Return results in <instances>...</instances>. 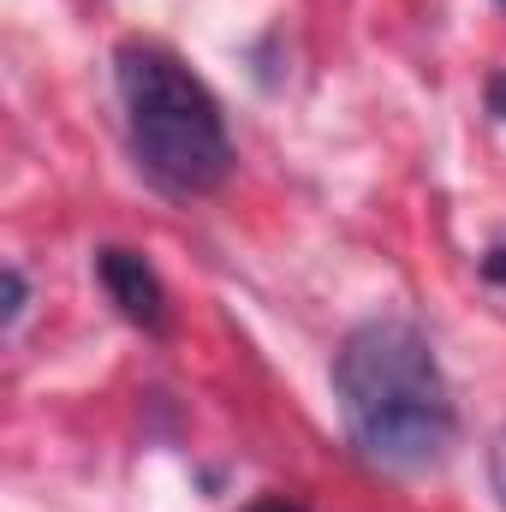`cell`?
Masks as SVG:
<instances>
[{
	"label": "cell",
	"instance_id": "obj_1",
	"mask_svg": "<svg viewBox=\"0 0 506 512\" xmlns=\"http://www.w3.org/2000/svg\"><path fill=\"white\" fill-rule=\"evenodd\" d=\"M334 393L352 429V447L381 471H429L453 447V393L447 376L405 316H370L346 334L334 358Z\"/></svg>",
	"mask_w": 506,
	"mask_h": 512
},
{
	"label": "cell",
	"instance_id": "obj_2",
	"mask_svg": "<svg viewBox=\"0 0 506 512\" xmlns=\"http://www.w3.org/2000/svg\"><path fill=\"white\" fill-rule=\"evenodd\" d=\"M131 149L143 173L179 197H209L233 173V143L209 84L161 42H120L114 54Z\"/></svg>",
	"mask_w": 506,
	"mask_h": 512
},
{
	"label": "cell",
	"instance_id": "obj_3",
	"mask_svg": "<svg viewBox=\"0 0 506 512\" xmlns=\"http://www.w3.org/2000/svg\"><path fill=\"white\" fill-rule=\"evenodd\" d=\"M96 274H102V286H108V298L120 304V316H126V322L149 328V334H161V328H167V292H161V274H155L137 251L108 245V251L96 256Z\"/></svg>",
	"mask_w": 506,
	"mask_h": 512
},
{
	"label": "cell",
	"instance_id": "obj_4",
	"mask_svg": "<svg viewBox=\"0 0 506 512\" xmlns=\"http://www.w3.org/2000/svg\"><path fill=\"white\" fill-rule=\"evenodd\" d=\"M24 274L18 268H6V328H18V316H24Z\"/></svg>",
	"mask_w": 506,
	"mask_h": 512
},
{
	"label": "cell",
	"instance_id": "obj_5",
	"mask_svg": "<svg viewBox=\"0 0 506 512\" xmlns=\"http://www.w3.org/2000/svg\"><path fill=\"white\" fill-rule=\"evenodd\" d=\"M489 477H495V495H501V507H506V429L495 435V447H489Z\"/></svg>",
	"mask_w": 506,
	"mask_h": 512
},
{
	"label": "cell",
	"instance_id": "obj_6",
	"mask_svg": "<svg viewBox=\"0 0 506 512\" xmlns=\"http://www.w3.org/2000/svg\"><path fill=\"white\" fill-rule=\"evenodd\" d=\"M483 274H489L495 286H506V245H495V251L483 256Z\"/></svg>",
	"mask_w": 506,
	"mask_h": 512
},
{
	"label": "cell",
	"instance_id": "obj_7",
	"mask_svg": "<svg viewBox=\"0 0 506 512\" xmlns=\"http://www.w3.org/2000/svg\"><path fill=\"white\" fill-rule=\"evenodd\" d=\"M489 108H495V114L506 120V72L495 78V84H489Z\"/></svg>",
	"mask_w": 506,
	"mask_h": 512
},
{
	"label": "cell",
	"instance_id": "obj_8",
	"mask_svg": "<svg viewBox=\"0 0 506 512\" xmlns=\"http://www.w3.org/2000/svg\"><path fill=\"white\" fill-rule=\"evenodd\" d=\"M251 512H304V507H298V501H256Z\"/></svg>",
	"mask_w": 506,
	"mask_h": 512
},
{
	"label": "cell",
	"instance_id": "obj_9",
	"mask_svg": "<svg viewBox=\"0 0 506 512\" xmlns=\"http://www.w3.org/2000/svg\"><path fill=\"white\" fill-rule=\"evenodd\" d=\"M501 6H506V0H501Z\"/></svg>",
	"mask_w": 506,
	"mask_h": 512
}]
</instances>
